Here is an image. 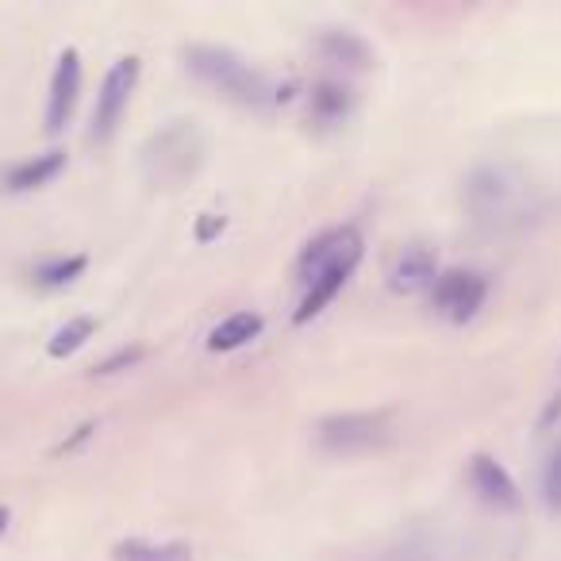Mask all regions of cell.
<instances>
[{"label": "cell", "mask_w": 561, "mask_h": 561, "mask_svg": "<svg viewBox=\"0 0 561 561\" xmlns=\"http://www.w3.org/2000/svg\"><path fill=\"white\" fill-rule=\"evenodd\" d=\"M4 527H9V507H0V535H4Z\"/></svg>", "instance_id": "obj_24"}, {"label": "cell", "mask_w": 561, "mask_h": 561, "mask_svg": "<svg viewBox=\"0 0 561 561\" xmlns=\"http://www.w3.org/2000/svg\"><path fill=\"white\" fill-rule=\"evenodd\" d=\"M466 208L484 231H512L530 211V185L512 165H481L466 181Z\"/></svg>", "instance_id": "obj_2"}, {"label": "cell", "mask_w": 561, "mask_h": 561, "mask_svg": "<svg viewBox=\"0 0 561 561\" xmlns=\"http://www.w3.org/2000/svg\"><path fill=\"white\" fill-rule=\"evenodd\" d=\"M181 58H185V70L193 73L201 85H208L211 93L224 96V101H231V104H239V108L265 112L277 101H285V93H280L265 73H257L247 58H239L227 47L196 43V47L181 50Z\"/></svg>", "instance_id": "obj_1"}, {"label": "cell", "mask_w": 561, "mask_h": 561, "mask_svg": "<svg viewBox=\"0 0 561 561\" xmlns=\"http://www.w3.org/2000/svg\"><path fill=\"white\" fill-rule=\"evenodd\" d=\"M66 170V154L62 150H47V154H35L27 162L12 165L9 178H4V188L9 193H32V188H43Z\"/></svg>", "instance_id": "obj_14"}, {"label": "cell", "mask_w": 561, "mask_h": 561, "mask_svg": "<svg viewBox=\"0 0 561 561\" xmlns=\"http://www.w3.org/2000/svg\"><path fill=\"white\" fill-rule=\"evenodd\" d=\"M484 297H489V277L477 270H446L438 273L435 289H431V305L443 320L466 323L481 312Z\"/></svg>", "instance_id": "obj_6"}, {"label": "cell", "mask_w": 561, "mask_h": 561, "mask_svg": "<svg viewBox=\"0 0 561 561\" xmlns=\"http://www.w3.org/2000/svg\"><path fill=\"white\" fill-rule=\"evenodd\" d=\"M227 227V219L224 216H211V211H204L201 216V227H196V239L201 242H208V239H216L219 231Z\"/></svg>", "instance_id": "obj_22"}, {"label": "cell", "mask_w": 561, "mask_h": 561, "mask_svg": "<svg viewBox=\"0 0 561 561\" xmlns=\"http://www.w3.org/2000/svg\"><path fill=\"white\" fill-rule=\"evenodd\" d=\"M78 93H81V55L73 47H66L55 66V78H50V93H47V131L50 135H58L70 124L73 108H78Z\"/></svg>", "instance_id": "obj_10"}, {"label": "cell", "mask_w": 561, "mask_h": 561, "mask_svg": "<svg viewBox=\"0 0 561 561\" xmlns=\"http://www.w3.org/2000/svg\"><path fill=\"white\" fill-rule=\"evenodd\" d=\"M358 262H362V250H358V254H351V257H343V262H335V265H331V270H323L320 277L308 280V293H305V300H300L297 312H293V323H297V328H305V323H312L316 316H320L323 308H328L331 300H335L339 293L346 289V280L354 277V270H358Z\"/></svg>", "instance_id": "obj_11"}, {"label": "cell", "mask_w": 561, "mask_h": 561, "mask_svg": "<svg viewBox=\"0 0 561 561\" xmlns=\"http://www.w3.org/2000/svg\"><path fill=\"white\" fill-rule=\"evenodd\" d=\"M135 362H142V346H124V351H116L112 358H104L101 366H93V377H112V374H119V369H131Z\"/></svg>", "instance_id": "obj_20"}, {"label": "cell", "mask_w": 561, "mask_h": 561, "mask_svg": "<svg viewBox=\"0 0 561 561\" xmlns=\"http://www.w3.org/2000/svg\"><path fill=\"white\" fill-rule=\"evenodd\" d=\"M316 50L323 55V62L343 66V70H369V66H374L369 43L354 32H323L320 39H316Z\"/></svg>", "instance_id": "obj_13"}, {"label": "cell", "mask_w": 561, "mask_h": 561, "mask_svg": "<svg viewBox=\"0 0 561 561\" xmlns=\"http://www.w3.org/2000/svg\"><path fill=\"white\" fill-rule=\"evenodd\" d=\"M438 280V254L423 242H408L389 265V289L397 297H415L423 289H435Z\"/></svg>", "instance_id": "obj_8"}, {"label": "cell", "mask_w": 561, "mask_h": 561, "mask_svg": "<svg viewBox=\"0 0 561 561\" xmlns=\"http://www.w3.org/2000/svg\"><path fill=\"white\" fill-rule=\"evenodd\" d=\"M262 328H265V320L257 312H234V316H227L219 328H211L208 351L211 354H231V351H239V346L254 343V339L262 335Z\"/></svg>", "instance_id": "obj_15"}, {"label": "cell", "mask_w": 561, "mask_h": 561, "mask_svg": "<svg viewBox=\"0 0 561 561\" xmlns=\"http://www.w3.org/2000/svg\"><path fill=\"white\" fill-rule=\"evenodd\" d=\"M358 250H362L358 227H354V224L328 227V231H320L312 242H308L305 250H300V257H297V277L308 285V280L320 277L323 270H331V265L343 262V257L358 254Z\"/></svg>", "instance_id": "obj_7"}, {"label": "cell", "mask_w": 561, "mask_h": 561, "mask_svg": "<svg viewBox=\"0 0 561 561\" xmlns=\"http://www.w3.org/2000/svg\"><path fill=\"white\" fill-rule=\"evenodd\" d=\"M542 500L553 515H561V446L550 454L546 461V473H542Z\"/></svg>", "instance_id": "obj_19"}, {"label": "cell", "mask_w": 561, "mask_h": 561, "mask_svg": "<svg viewBox=\"0 0 561 561\" xmlns=\"http://www.w3.org/2000/svg\"><path fill=\"white\" fill-rule=\"evenodd\" d=\"M204 165V135L188 119H173L158 135H150L142 147V173L150 185H185L196 170Z\"/></svg>", "instance_id": "obj_3"}, {"label": "cell", "mask_w": 561, "mask_h": 561, "mask_svg": "<svg viewBox=\"0 0 561 561\" xmlns=\"http://www.w3.org/2000/svg\"><path fill=\"white\" fill-rule=\"evenodd\" d=\"M381 561H431V550H427V546H420V542H412V538H408V542H397L392 550H385Z\"/></svg>", "instance_id": "obj_21"}, {"label": "cell", "mask_w": 561, "mask_h": 561, "mask_svg": "<svg viewBox=\"0 0 561 561\" xmlns=\"http://www.w3.org/2000/svg\"><path fill=\"white\" fill-rule=\"evenodd\" d=\"M96 335V320L93 316H78V320H70V323H62V328L50 335V343H47V354L50 358H70V354H78L81 346L89 343V339Z\"/></svg>", "instance_id": "obj_17"}, {"label": "cell", "mask_w": 561, "mask_h": 561, "mask_svg": "<svg viewBox=\"0 0 561 561\" xmlns=\"http://www.w3.org/2000/svg\"><path fill=\"white\" fill-rule=\"evenodd\" d=\"M112 561H193L188 542H147V538H124L112 546Z\"/></svg>", "instance_id": "obj_16"}, {"label": "cell", "mask_w": 561, "mask_h": 561, "mask_svg": "<svg viewBox=\"0 0 561 561\" xmlns=\"http://www.w3.org/2000/svg\"><path fill=\"white\" fill-rule=\"evenodd\" d=\"M85 270H89L85 254L55 257V262H47V265L35 270V285H39V289H66V285H73Z\"/></svg>", "instance_id": "obj_18"}, {"label": "cell", "mask_w": 561, "mask_h": 561, "mask_svg": "<svg viewBox=\"0 0 561 561\" xmlns=\"http://www.w3.org/2000/svg\"><path fill=\"white\" fill-rule=\"evenodd\" d=\"M135 85H139V58H119V62H112V70L104 73V81H101V93H96L89 139L108 142L112 135H116L119 119H124L127 104H131Z\"/></svg>", "instance_id": "obj_5"}, {"label": "cell", "mask_w": 561, "mask_h": 561, "mask_svg": "<svg viewBox=\"0 0 561 561\" xmlns=\"http://www.w3.org/2000/svg\"><path fill=\"white\" fill-rule=\"evenodd\" d=\"M93 431H96V423H81V427L73 431V438H66V443L58 446V454H66V450H73V446H78V443H85V438L93 435Z\"/></svg>", "instance_id": "obj_23"}, {"label": "cell", "mask_w": 561, "mask_h": 561, "mask_svg": "<svg viewBox=\"0 0 561 561\" xmlns=\"http://www.w3.org/2000/svg\"><path fill=\"white\" fill-rule=\"evenodd\" d=\"M392 438L389 412H339L316 423V443L328 454H366Z\"/></svg>", "instance_id": "obj_4"}, {"label": "cell", "mask_w": 561, "mask_h": 561, "mask_svg": "<svg viewBox=\"0 0 561 561\" xmlns=\"http://www.w3.org/2000/svg\"><path fill=\"white\" fill-rule=\"evenodd\" d=\"M354 112V89L343 81H320L308 93V127L312 131H335L351 119Z\"/></svg>", "instance_id": "obj_12"}, {"label": "cell", "mask_w": 561, "mask_h": 561, "mask_svg": "<svg viewBox=\"0 0 561 561\" xmlns=\"http://www.w3.org/2000/svg\"><path fill=\"white\" fill-rule=\"evenodd\" d=\"M469 484H473L481 504L496 507V512H519V504H523L519 484H515L512 473H507L496 458H489V454H473V458H469Z\"/></svg>", "instance_id": "obj_9"}]
</instances>
